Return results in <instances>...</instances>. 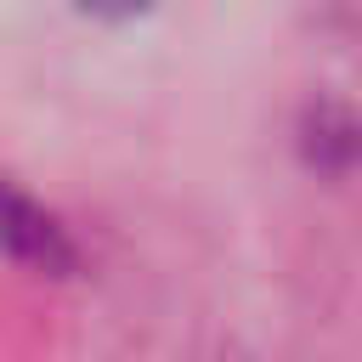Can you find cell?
Listing matches in <instances>:
<instances>
[{
    "instance_id": "6da1fadb",
    "label": "cell",
    "mask_w": 362,
    "mask_h": 362,
    "mask_svg": "<svg viewBox=\"0 0 362 362\" xmlns=\"http://www.w3.org/2000/svg\"><path fill=\"white\" fill-rule=\"evenodd\" d=\"M0 255H11L17 266L51 272V277H68L79 266V249H74L68 226L6 175H0Z\"/></svg>"
},
{
    "instance_id": "7a4b0ae2",
    "label": "cell",
    "mask_w": 362,
    "mask_h": 362,
    "mask_svg": "<svg viewBox=\"0 0 362 362\" xmlns=\"http://www.w3.org/2000/svg\"><path fill=\"white\" fill-rule=\"evenodd\" d=\"M300 153H305V164L322 170V175L351 170V164L362 158V119H351V113L334 107V102H317V107L305 113V124H300Z\"/></svg>"
},
{
    "instance_id": "3957f363",
    "label": "cell",
    "mask_w": 362,
    "mask_h": 362,
    "mask_svg": "<svg viewBox=\"0 0 362 362\" xmlns=\"http://www.w3.org/2000/svg\"><path fill=\"white\" fill-rule=\"evenodd\" d=\"M158 0H74V11H85V17H96V23H136V17H147Z\"/></svg>"
}]
</instances>
